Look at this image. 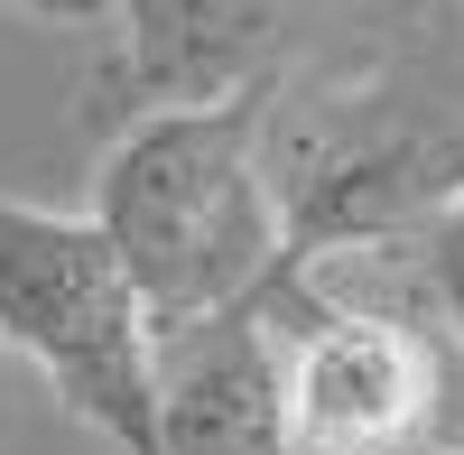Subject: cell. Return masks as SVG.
Masks as SVG:
<instances>
[{
	"mask_svg": "<svg viewBox=\"0 0 464 455\" xmlns=\"http://www.w3.org/2000/svg\"><path fill=\"white\" fill-rule=\"evenodd\" d=\"M269 102L242 93L214 111L121 121L93 168V233L111 242L149 334L232 316L288 270V205L269 177Z\"/></svg>",
	"mask_w": 464,
	"mask_h": 455,
	"instance_id": "1",
	"label": "cell"
},
{
	"mask_svg": "<svg viewBox=\"0 0 464 455\" xmlns=\"http://www.w3.org/2000/svg\"><path fill=\"white\" fill-rule=\"evenodd\" d=\"M0 344L37 363L65 419H84L121 455H159V391H149L159 334L111 242L84 214L28 205L10 186H0Z\"/></svg>",
	"mask_w": 464,
	"mask_h": 455,
	"instance_id": "2",
	"label": "cell"
},
{
	"mask_svg": "<svg viewBox=\"0 0 464 455\" xmlns=\"http://www.w3.org/2000/svg\"><path fill=\"white\" fill-rule=\"evenodd\" d=\"M260 325L279 353L288 455H428L437 446L446 372L409 316L353 307L316 270H279L260 288Z\"/></svg>",
	"mask_w": 464,
	"mask_h": 455,
	"instance_id": "3",
	"label": "cell"
},
{
	"mask_svg": "<svg viewBox=\"0 0 464 455\" xmlns=\"http://www.w3.org/2000/svg\"><path fill=\"white\" fill-rule=\"evenodd\" d=\"M111 65L93 74V102L111 121L149 111H214L242 93H279V47L297 0H102Z\"/></svg>",
	"mask_w": 464,
	"mask_h": 455,
	"instance_id": "4",
	"label": "cell"
},
{
	"mask_svg": "<svg viewBox=\"0 0 464 455\" xmlns=\"http://www.w3.org/2000/svg\"><path fill=\"white\" fill-rule=\"evenodd\" d=\"M149 391H159V455H288L279 353H269L260 297L232 316L159 334Z\"/></svg>",
	"mask_w": 464,
	"mask_h": 455,
	"instance_id": "5",
	"label": "cell"
},
{
	"mask_svg": "<svg viewBox=\"0 0 464 455\" xmlns=\"http://www.w3.org/2000/svg\"><path fill=\"white\" fill-rule=\"evenodd\" d=\"M418 260H428V288H437V316L455 325V344H464V196L418 233Z\"/></svg>",
	"mask_w": 464,
	"mask_h": 455,
	"instance_id": "6",
	"label": "cell"
},
{
	"mask_svg": "<svg viewBox=\"0 0 464 455\" xmlns=\"http://www.w3.org/2000/svg\"><path fill=\"white\" fill-rule=\"evenodd\" d=\"M0 10H37V19H102V0H0Z\"/></svg>",
	"mask_w": 464,
	"mask_h": 455,
	"instance_id": "7",
	"label": "cell"
},
{
	"mask_svg": "<svg viewBox=\"0 0 464 455\" xmlns=\"http://www.w3.org/2000/svg\"><path fill=\"white\" fill-rule=\"evenodd\" d=\"M428 455H455V446H428Z\"/></svg>",
	"mask_w": 464,
	"mask_h": 455,
	"instance_id": "8",
	"label": "cell"
}]
</instances>
